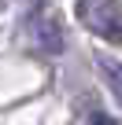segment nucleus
<instances>
[{
	"instance_id": "7ed1b4c3",
	"label": "nucleus",
	"mask_w": 122,
	"mask_h": 125,
	"mask_svg": "<svg viewBox=\"0 0 122 125\" xmlns=\"http://www.w3.org/2000/svg\"><path fill=\"white\" fill-rule=\"evenodd\" d=\"M96 70H100L107 92L115 96V107H122V62L115 55H107V52H96Z\"/></svg>"
},
{
	"instance_id": "f257e3e1",
	"label": "nucleus",
	"mask_w": 122,
	"mask_h": 125,
	"mask_svg": "<svg viewBox=\"0 0 122 125\" xmlns=\"http://www.w3.org/2000/svg\"><path fill=\"white\" fill-rule=\"evenodd\" d=\"M74 19L93 37L122 44V0H74Z\"/></svg>"
},
{
	"instance_id": "f03ea898",
	"label": "nucleus",
	"mask_w": 122,
	"mask_h": 125,
	"mask_svg": "<svg viewBox=\"0 0 122 125\" xmlns=\"http://www.w3.org/2000/svg\"><path fill=\"white\" fill-rule=\"evenodd\" d=\"M26 30H30V41H33L44 55H63V48H67V33H63L59 15L37 11V15L26 19Z\"/></svg>"
}]
</instances>
